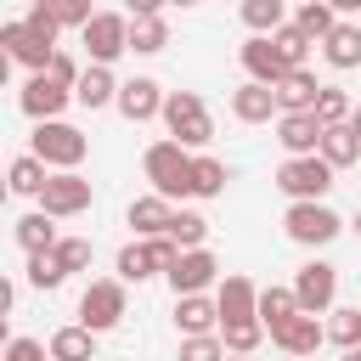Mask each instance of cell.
Segmentation results:
<instances>
[{
  "label": "cell",
  "instance_id": "obj_15",
  "mask_svg": "<svg viewBox=\"0 0 361 361\" xmlns=\"http://www.w3.org/2000/svg\"><path fill=\"white\" fill-rule=\"evenodd\" d=\"M164 45H169V23H164L158 0H135V11H130V51L152 56V51H164Z\"/></svg>",
  "mask_w": 361,
  "mask_h": 361
},
{
  "label": "cell",
  "instance_id": "obj_33",
  "mask_svg": "<svg viewBox=\"0 0 361 361\" xmlns=\"http://www.w3.org/2000/svg\"><path fill=\"white\" fill-rule=\"evenodd\" d=\"M169 237L180 243V254H192V248H203V243H209V220H203L197 209H175V220H169Z\"/></svg>",
  "mask_w": 361,
  "mask_h": 361
},
{
  "label": "cell",
  "instance_id": "obj_14",
  "mask_svg": "<svg viewBox=\"0 0 361 361\" xmlns=\"http://www.w3.org/2000/svg\"><path fill=\"white\" fill-rule=\"evenodd\" d=\"M164 102H169V90L158 85V79H124V90H118V113L130 118V124H147V118H164Z\"/></svg>",
  "mask_w": 361,
  "mask_h": 361
},
{
  "label": "cell",
  "instance_id": "obj_5",
  "mask_svg": "<svg viewBox=\"0 0 361 361\" xmlns=\"http://www.w3.org/2000/svg\"><path fill=\"white\" fill-rule=\"evenodd\" d=\"M333 164H322V158H282V169H276V186L288 192V203H322L327 192H333Z\"/></svg>",
  "mask_w": 361,
  "mask_h": 361
},
{
  "label": "cell",
  "instance_id": "obj_17",
  "mask_svg": "<svg viewBox=\"0 0 361 361\" xmlns=\"http://www.w3.org/2000/svg\"><path fill=\"white\" fill-rule=\"evenodd\" d=\"M322 338H327V327H322L316 316H305V310H299L288 327H276V333H271V344H276V350H288L293 361H310V355L322 350Z\"/></svg>",
  "mask_w": 361,
  "mask_h": 361
},
{
  "label": "cell",
  "instance_id": "obj_35",
  "mask_svg": "<svg viewBox=\"0 0 361 361\" xmlns=\"http://www.w3.org/2000/svg\"><path fill=\"white\" fill-rule=\"evenodd\" d=\"M226 180H231V175H226V164H220V158H209V152H203V158L192 164V197H220V192H226Z\"/></svg>",
  "mask_w": 361,
  "mask_h": 361
},
{
  "label": "cell",
  "instance_id": "obj_13",
  "mask_svg": "<svg viewBox=\"0 0 361 361\" xmlns=\"http://www.w3.org/2000/svg\"><path fill=\"white\" fill-rule=\"evenodd\" d=\"M169 288H175V299H192V293H209V288H220V259H214L209 248H192V254H180V265L169 271Z\"/></svg>",
  "mask_w": 361,
  "mask_h": 361
},
{
  "label": "cell",
  "instance_id": "obj_49",
  "mask_svg": "<svg viewBox=\"0 0 361 361\" xmlns=\"http://www.w3.org/2000/svg\"><path fill=\"white\" fill-rule=\"evenodd\" d=\"M355 231H361V209H355Z\"/></svg>",
  "mask_w": 361,
  "mask_h": 361
},
{
  "label": "cell",
  "instance_id": "obj_48",
  "mask_svg": "<svg viewBox=\"0 0 361 361\" xmlns=\"http://www.w3.org/2000/svg\"><path fill=\"white\" fill-rule=\"evenodd\" d=\"M226 361H254V355H226Z\"/></svg>",
  "mask_w": 361,
  "mask_h": 361
},
{
  "label": "cell",
  "instance_id": "obj_16",
  "mask_svg": "<svg viewBox=\"0 0 361 361\" xmlns=\"http://www.w3.org/2000/svg\"><path fill=\"white\" fill-rule=\"evenodd\" d=\"M214 305H220V327H226V322H254V316H259V288H254L248 276H220Z\"/></svg>",
  "mask_w": 361,
  "mask_h": 361
},
{
  "label": "cell",
  "instance_id": "obj_38",
  "mask_svg": "<svg viewBox=\"0 0 361 361\" xmlns=\"http://www.w3.org/2000/svg\"><path fill=\"white\" fill-rule=\"evenodd\" d=\"M271 45H276V51H282V62H288V68H293V73H299V68H305V56H310V45H316V39H305V34H299V28H293V23H288V28H282V34H271Z\"/></svg>",
  "mask_w": 361,
  "mask_h": 361
},
{
  "label": "cell",
  "instance_id": "obj_21",
  "mask_svg": "<svg viewBox=\"0 0 361 361\" xmlns=\"http://www.w3.org/2000/svg\"><path fill=\"white\" fill-rule=\"evenodd\" d=\"M169 220H175V203H164L158 192H147V197H135V203H130V226H135V237H141V243L169 237Z\"/></svg>",
  "mask_w": 361,
  "mask_h": 361
},
{
  "label": "cell",
  "instance_id": "obj_22",
  "mask_svg": "<svg viewBox=\"0 0 361 361\" xmlns=\"http://www.w3.org/2000/svg\"><path fill=\"white\" fill-rule=\"evenodd\" d=\"M118 90H124V85L113 79V68H85V79L73 85V102L96 113V107H118Z\"/></svg>",
  "mask_w": 361,
  "mask_h": 361
},
{
  "label": "cell",
  "instance_id": "obj_36",
  "mask_svg": "<svg viewBox=\"0 0 361 361\" xmlns=\"http://www.w3.org/2000/svg\"><path fill=\"white\" fill-rule=\"evenodd\" d=\"M350 113H355V102H350L338 85H322V96H316V118H322L327 130H338V124H350Z\"/></svg>",
  "mask_w": 361,
  "mask_h": 361
},
{
  "label": "cell",
  "instance_id": "obj_37",
  "mask_svg": "<svg viewBox=\"0 0 361 361\" xmlns=\"http://www.w3.org/2000/svg\"><path fill=\"white\" fill-rule=\"evenodd\" d=\"M327 338H333L338 350H361V305H355V310H333Z\"/></svg>",
  "mask_w": 361,
  "mask_h": 361
},
{
  "label": "cell",
  "instance_id": "obj_40",
  "mask_svg": "<svg viewBox=\"0 0 361 361\" xmlns=\"http://www.w3.org/2000/svg\"><path fill=\"white\" fill-rule=\"evenodd\" d=\"M51 254H56V265H62V271H68V276H73V271H85V265H90V243H85V237H62V243H56V248H51Z\"/></svg>",
  "mask_w": 361,
  "mask_h": 361
},
{
  "label": "cell",
  "instance_id": "obj_25",
  "mask_svg": "<svg viewBox=\"0 0 361 361\" xmlns=\"http://www.w3.org/2000/svg\"><path fill=\"white\" fill-rule=\"evenodd\" d=\"M322 56L338 68V73H350V68H361V28L355 23H338L327 39H322Z\"/></svg>",
  "mask_w": 361,
  "mask_h": 361
},
{
  "label": "cell",
  "instance_id": "obj_6",
  "mask_svg": "<svg viewBox=\"0 0 361 361\" xmlns=\"http://www.w3.org/2000/svg\"><path fill=\"white\" fill-rule=\"evenodd\" d=\"M79 39H85L90 68H113V62L130 51V17H124V11H96L90 28H85Z\"/></svg>",
  "mask_w": 361,
  "mask_h": 361
},
{
  "label": "cell",
  "instance_id": "obj_29",
  "mask_svg": "<svg viewBox=\"0 0 361 361\" xmlns=\"http://www.w3.org/2000/svg\"><path fill=\"white\" fill-rule=\"evenodd\" d=\"M45 180H51V169L34 158V152H23V158H11V175H6V186L17 192V197H39L45 192Z\"/></svg>",
  "mask_w": 361,
  "mask_h": 361
},
{
  "label": "cell",
  "instance_id": "obj_8",
  "mask_svg": "<svg viewBox=\"0 0 361 361\" xmlns=\"http://www.w3.org/2000/svg\"><path fill=\"white\" fill-rule=\"evenodd\" d=\"M0 45H6V56H11V62H23V68H28V79H34V73H51V62H56V45H51V39H39L28 23H0Z\"/></svg>",
  "mask_w": 361,
  "mask_h": 361
},
{
  "label": "cell",
  "instance_id": "obj_31",
  "mask_svg": "<svg viewBox=\"0 0 361 361\" xmlns=\"http://www.w3.org/2000/svg\"><path fill=\"white\" fill-rule=\"evenodd\" d=\"M355 158H361V141H355V130H350V124H338V130H327V135H322V164L350 169Z\"/></svg>",
  "mask_w": 361,
  "mask_h": 361
},
{
  "label": "cell",
  "instance_id": "obj_3",
  "mask_svg": "<svg viewBox=\"0 0 361 361\" xmlns=\"http://www.w3.org/2000/svg\"><path fill=\"white\" fill-rule=\"evenodd\" d=\"M164 124H169V141H180L186 152L214 141V118H209V107H203L197 90H169V102H164Z\"/></svg>",
  "mask_w": 361,
  "mask_h": 361
},
{
  "label": "cell",
  "instance_id": "obj_9",
  "mask_svg": "<svg viewBox=\"0 0 361 361\" xmlns=\"http://www.w3.org/2000/svg\"><path fill=\"white\" fill-rule=\"evenodd\" d=\"M39 209L51 214V220H73V214H85L90 209V180L73 169V175H51L45 180V192H39Z\"/></svg>",
  "mask_w": 361,
  "mask_h": 361
},
{
  "label": "cell",
  "instance_id": "obj_43",
  "mask_svg": "<svg viewBox=\"0 0 361 361\" xmlns=\"http://www.w3.org/2000/svg\"><path fill=\"white\" fill-rule=\"evenodd\" d=\"M23 23H28V28L39 34V39H51V45H56V28H62V23H56V11H51V0H34Z\"/></svg>",
  "mask_w": 361,
  "mask_h": 361
},
{
  "label": "cell",
  "instance_id": "obj_1",
  "mask_svg": "<svg viewBox=\"0 0 361 361\" xmlns=\"http://www.w3.org/2000/svg\"><path fill=\"white\" fill-rule=\"evenodd\" d=\"M192 152L180 147V141H152L147 152H141V169H147V180H152V192L164 197V203H175V197H192Z\"/></svg>",
  "mask_w": 361,
  "mask_h": 361
},
{
  "label": "cell",
  "instance_id": "obj_12",
  "mask_svg": "<svg viewBox=\"0 0 361 361\" xmlns=\"http://www.w3.org/2000/svg\"><path fill=\"white\" fill-rule=\"evenodd\" d=\"M322 135H327V124L316 113H282L276 118V141L288 158H322Z\"/></svg>",
  "mask_w": 361,
  "mask_h": 361
},
{
  "label": "cell",
  "instance_id": "obj_47",
  "mask_svg": "<svg viewBox=\"0 0 361 361\" xmlns=\"http://www.w3.org/2000/svg\"><path fill=\"white\" fill-rule=\"evenodd\" d=\"M338 361H361V350H344V355H338Z\"/></svg>",
  "mask_w": 361,
  "mask_h": 361
},
{
  "label": "cell",
  "instance_id": "obj_26",
  "mask_svg": "<svg viewBox=\"0 0 361 361\" xmlns=\"http://www.w3.org/2000/svg\"><path fill=\"white\" fill-rule=\"evenodd\" d=\"M51 361H96V333L90 327H56L51 333Z\"/></svg>",
  "mask_w": 361,
  "mask_h": 361
},
{
  "label": "cell",
  "instance_id": "obj_30",
  "mask_svg": "<svg viewBox=\"0 0 361 361\" xmlns=\"http://www.w3.org/2000/svg\"><path fill=\"white\" fill-rule=\"evenodd\" d=\"M293 316H299V299H293V288H259V322H265V333L288 327Z\"/></svg>",
  "mask_w": 361,
  "mask_h": 361
},
{
  "label": "cell",
  "instance_id": "obj_27",
  "mask_svg": "<svg viewBox=\"0 0 361 361\" xmlns=\"http://www.w3.org/2000/svg\"><path fill=\"white\" fill-rule=\"evenodd\" d=\"M243 23L254 28V39H271L288 28V11H282V0H243Z\"/></svg>",
  "mask_w": 361,
  "mask_h": 361
},
{
  "label": "cell",
  "instance_id": "obj_18",
  "mask_svg": "<svg viewBox=\"0 0 361 361\" xmlns=\"http://www.w3.org/2000/svg\"><path fill=\"white\" fill-rule=\"evenodd\" d=\"M175 327H180V338H209V333H220V305L209 293L175 299Z\"/></svg>",
  "mask_w": 361,
  "mask_h": 361
},
{
  "label": "cell",
  "instance_id": "obj_23",
  "mask_svg": "<svg viewBox=\"0 0 361 361\" xmlns=\"http://www.w3.org/2000/svg\"><path fill=\"white\" fill-rule=\"evenodd\" d=\"M316 96H322V85H316L310 68H299V73H288L276 85V107L282 113H316Z\"/></svg>",
  "mask_w": 361,
  "mask_h": 361
},
{
  "label": "cell",
  "instance_id": "obj_2",
  "mask_svg": "<svg viewBox=\"0 0 361 361\" xmlns=\"http://www.w3.org/2000/svg\"><path fill=\"white\" fill-rule=\"evenodd\" d=\"M28 152L45 164V169H56V175H73L79 164H85V152H90V141H85V130H73V124H34V141H28Z\"/></svg>",
  "mask_w": 361,
  "mask_h": 361
},
{
  "label": "cell",
  "instance_id": "obj_4",
  "mask_svg": "<svg viewBox=\"0 0 361 361\" xmlns=\"http://www.w3.org/2000/svg\"><path fill=\"white\" fill-rule=\"evenodd\" d=\"M124 310H130V293H124V282H118V276H96V282L79 293V327H90V333L118 327V322H124Z\"/></svg>",
  "mask_w": 361,
  "mask_h": 361
},
{
  "label": "cell",
  "instance_id": "obj_45",
  "mask_svg": "<svg viewBox=\"0 0 361 361\" xmlns=\"http://www.w3.org/2000/svg\"><path fill=\"white\" fill-rule=\"evenodd\" d=\"M51 79H56V85H68V90H73V85H79V79H85V73H79V62H73V56H68V51H56V62H51Z\"/></svg>",
  "mask_w": 361,
  "mask_h": 361
},
{
  "label": "cell",
  "instance_id": "obj_32",
  "mask_svg": "<svg viewBox=\"0 0 361 361\" xmlns=\"http://www.w3.org/2000/svg\"><path fill=\"white\" fill-rule=\"evenodd\" d=\"M113 271H118V282H124V288H130V282H147V276H158V265H152V248H147V243H124Z\"/></svg>",
  "mask_w": 361,
  "mask_h": 361
},
{
  "label": "cell",
  "instance_id": "obj_44",
  "mask_svg": "<svg viewBox=\"0 0 361 361\" xmlns=\"http://www.w3.org/2000/svg\"><path fill=\"white\" fill-rule=\"evenodd\" d=\"M6 361H51V344H39V338H11V344H6Z\"/></svg>",
  "mask_w": 361,
  "mask_h": 361
},
{
  "label": "cell",
  "instance_id": "obj_28",
  "mask_svg": "<svg viewBox=\"0 0 361 361\" xmlns=\"http://www.w3.org/2000/svg\"><path fill=\"white\" fill-rule=\"evenodd\" d=\"M293 28H299L305 39H316V45H322V39H327V34L338 28V11H333L327 0H305V6L293 11Z\"/></svg>",
  "mask_w": 361,
  "mask_h": 361
},
{
  "label": "cell",
  "instance_id": "obj_10",
  "mask_svg": "<svg viewBox=\"0 0 361 361\" xmlns=\"http://www.w3.org/2000/svg\"><path fill=\"white\" fill-rule=\"evenodd\" d=\"M333 293H338V271H333L327 259L299 265V276H293V299H299L305 316H322V310L333 305Z\"/></svg>",
  "mask_w": 361,
  "mask_h": 361
},
{
  "label": "cell",
  "instance_id": "obj_46",
  "mask_svg": "<svg viewBox=\"0 0 361 361\" xmlns=\"http://www.w3.org/2000/svg\"><path fill=\"white\" fill-rule=\"evenodd\" d=\"M350 130H355V141H361V107H355V113H350Z\"/></svg>",
  "mask_w": 361,
  "mask_h": 361
},
{
  "label": "cell",
  "instance_id": "obj_42",
  "mask_svg": "<svg viewBox=\"0 0 361 361\" xmlns=\"http://www.w3.org/2000/svg\"><path fill=\"white\" fill-rule=\"evenodd\" d=\"M51 11H56V23H62V28H79V34H85V28H90V17H96L85 0H51Z\"/></svg>",
  "mask_w": 361,
  "mask_h": 361
},
{
  "label": "cell",
  "instance_id": "obj_19",
  "mask_svg": "<svg viewBox=\"0 0 361 361\" xmlns=\"http://www.w3.org/2000/svg\"><path fill=\"white\" fill-rule=\"evenodd\" d=\"M243 68H248V79H254V85H271V90H276V85L293 73L271 39H248V45H243Z\"/></svg>",
  "mask_w": 361,
  "mask_h": 361
},
{
  "label": "cell",
  "instance_id": "obj_20",
  "mask_svg": "<svg viewBox=\"0 0 361 361\" xmlns=\"http://www.w3.org/2000/svg\"><path fill=\"white\" fill-rule=\"evenodd\" d=\"M231 113L243 118V124H271V118H282V107H276V90L271 85H237L231 90Z\"/></svg>",
  "mask_w": 361,
  "mask_h": 361
},
{
  "label": "cell",
  "instance_id": "obj_24",
  "mask_svg": "<svg viewBox=\"0 0 361 361\" xmlns=\"http://www.w3.org/2000/svg\"><path fill=\"white\" fill-rule=\"evenodd\" d=\"M11 231H17V243H23V254H28V259H34V254H51V248L62 243V237H56V220H51L45 209L23 214V220H17Z\"/></svg>",
  "mask_w": 361,
  "mask_h": 361
},
{
  "label": "cell",
  "instance_id": "obj_34",
  "mask_svg": "<svg viewBox=\"0 0 361 361\" xmlns=\"http://www.w3.org/2000/svg\"><path fill=\"white\" fill-rule=\"evenodd\" d=\"M259 338H265V322H259V316H254V322H226V327H220L226 355H254Z\"/></svg>",
  "mask_w": 361,
  "mask_h": 361
},
{
  "label": "cell",
  "instance_id": "obj_7",
  "mask_svg": "<svg viewBox=\"0 0 361 361\" xmlns=\"http://www.w3.org/2000/svg\"><path fill=\"white\" fill-rule=\"evenodd\" d=\"M282 231H288L299 248H327V243L344 231V220H338L327 203H288V214H282Z\"/></svg>",
  "mask_w": 361,
  "mask_h": 361
},
{
  "label": "cell",
  "instance_id": "obj_39",
  "mask_svg": "<svg viewBox=\"0 0 361 361\" xmlns=\"http://www.w3.org/2000/svg\"><path fill=\"white\" fill-rule=\"evenodd\" d=\"M62 282H68V271L56 265V254H34V259H28V288L51 293V288H62Z\"/></svg>",
  "mask_w": 361,
  "mask_h": 361
},
{
  "label": "cell",
  "instance_id": "obj_41",
  "mask_svg": "<svg viewBox=\"0 0 361 361\" xmlns=\"http://www.w3.org/2000/svg\"><path fill=\"white\" fill-rule=\"evenodd\" d=\"M180 361H226L220 333H209V338H180Z\"/></svg>",
  "mask_w": 361,
  "mask_h": 361
},
{
  "label": "cell",
  "instance_id": "obj_11",
  "mask_svg": "<svg viewBox=\"0 0 361 361\" xmlns=\"http://www.w3.org/2000/svg\"><path fill=\"white\" fill-rule=\"evenodd\" d=\"M17 102H23V113H28L34 124H56V118H62V107L73 102V90H68V85H56L51 73H34V79L23 85V96H17Z\"/></svg>",
  "mask_w": 361,
  "mask_h": 361
}]
</instances>
